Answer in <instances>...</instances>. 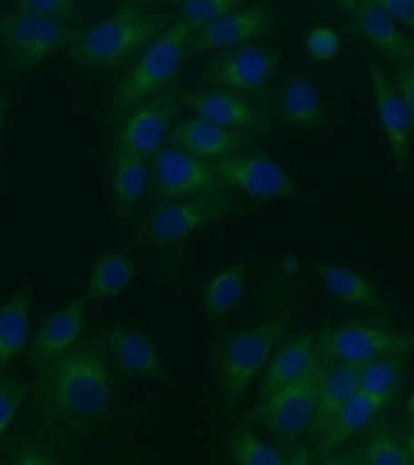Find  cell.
Segmentation results:
<instances>
[{
	"mask_svg": "<svg viewBox=\"0 0 414 465\" xmlns=\"http://www.w3.org/2000/svg\"><path fill=\"white\" fill-rule=\"evenodd\" d=\"M29 394V385L13 374H4L0 380V439L9 428L20 410L21 403Z\"/></svg>",
	"mask_w": 414,
	"mask_h": 465,
	"instance_id": "33",
	"label": "cell"
},
{
	"mask_svg": "<svg viewBox=\"0 0 414 465\" xmlns=\"http://www.w3.org/2000/svg\"><path fill=\"white\" fill-rule=\"evenodd\" d=\"M242 214L243 207L232 191L165 200L142 221L141 238L155 249H173L194 232Z\"/></svg>",
	"mask_w": 414,
	"mask_h": 465,
	"instance_id": "5",
	"label": "cell"
},
{
	"mask_svg": "<svg viewBox=\"0 0 414 465\" xmlns=\"http://www.w3.org/2000/svg\"><path fill=\"white\" fill-rule=\"evenodd\" d=\"M228 457L232 463L243 465H281L290 463L286 454L269 446L250 429L242 428L232 436Z\"/></svg>",
	"mask_w": 414,
	"mask_h": 465,
	"instance_id": "30",
	"label": "cell"
},
{
	"mask_svg": "<svg viewBox=\"0 0 414 465\" xmlns=\"http://www.w3.org/2000/svg\"><path fill=\"white\" fill-rule=\"evenodd\" d=\"M330 2L344 15H351L356 5V0H330Z\"/></svg>",
	"mask_w": 414,
	"mask_h": 465,
	"instance_id": "41",
	"label": "cell"
},
{
	"mask_svg": "<svg viewBox=\"0 0 414 465\" xmlns=\"http://www.w3.org/2000/svg\"><path fill=\"white\" fill-rule=\"evenodd\" d=\"M34 369L29 394L47 424L76 431L108 412L114 392L111 362L94 340Z\"/></svg>",
	"mask_w": 414,
	"mask_h": 465,
	"instance_id": "1",
	"label": "cell"
},
{
	"mask_svg": "<svg viewBox=\"0 0 414 465\" xmlns=\"http://www.w3.org/2000/svg\"><path fill=\"white\" fill-rule=\"evenodd\" d=\"M392 82H394L396 89H398L409 109L414 131V64L399 65L398 71L395 72Z\"/></svg>",
	"mask_w": 414,
	"mask_h": 465,
	"instance_id": "37",
	"label": "cell"
},
{
	"mask_svg": "<svg viewBox=\"0 0 414 465\" xmlns=\"http://www.w3.org/2000/svg\"><path fill=\"white\" fill-rule=\"evenodd\" d=\"M305 45L312 60L327 61L336 56L340 51V38L329 27H316L309 33Z\"/></svg>",
	"mask_w": 414,
	"mask_h": 465,
	"instance_id": "36",
	"label": "cell"
},
{
	"mask_svg": "<svg viewBox=\"0 0 414 465\" xmlns=\"http://www.w3.org/2000/svg\"><path fill=\"white\" fill-rule=\"evenodd\" d=\"M160 2L174 3V2H177V0H160Z\"/></svg>",
	"mask_w": 414,
	"mask_h": 465,
	"instance_id": "45",
	"label": "cell"
},
{
	"mask_svg": "<svg viewBox=\"0 0 414 465\" xmlns=\"http://www.w3.org/2000/svg\"><path fill=\"white\" fill-rule=\"evenodd\" d=\"M359 391V366L330 363L320 381L318 407L307 432L308 441H316L330 421Z\"/></svg>",
	"mask_w": 414,
	"mask_h": 465,
	"instance_id": "24",
	"label": "cell"
},
{
	"mask_svg": "<svg viewBox=\"0 0 414 465\" xmlns=\"http://www.w3.org/2000/svg\"><path fill=\"white\" fill-rule=\"evenodd\" d=\"M149 173L163 202L228 191L209 163L171 143L152 155Z\"/></svg>",
	"mask_w": 414,
	"mask_h": 465,
	"instance_id": "11",
	"label": "cell"
},
{
	"mask_svg": "<svg viewBox=\"0 0 414 465\" xmlns=\"http://www.w3.org/2000/svg\"><path fill=\"white\" fill-rule=\"evenodd\" d=\"M323 105L318 86L301 73L287 76L276 89V118L294 129L312 130L319 127L322 122Z\"/></svg>",
	"mask_w": 414,
	"mask_h": 465,
	"instance_id": "20",
	"label": "cell"
},
{
	"mask_svg": "<svg viewBox=\"0 0 414 465\" xmlns=\"http://www.w3.org/2000/svg\"><path fill=\"white\" fill-rule=\"evenodd\" d=\"M11 464L36 465V464H56L57 458H54L49 445H45L39 440L31 439L28 441H22L20 446H15L11 450Z\"/></svg>",
	"mask_w": 414,
	"mask_h": 465,
	"instance_id": "35",
	"label": "cell"
},
{
	"mask_svg": "<svg viewBox=\"0 0 414 465\" xmlns=\"http://www.w3.org/2000/svg\"><path fill=\"white\" fill-rule=\"evenodd\" d=\"M310 265L327 292L340 303L367 312L389 311L387 298L365 276L330 262L311 261Z\"/></svg>",
	"mask_w": 414,
	"mask_h": 465,
	"instance_id": "21",
	"label": "cell"
},
{
	"mask_svg": "<svg viewBox=\"0 0 414 465\" xmlns=\"http://www.w3.org/2000/svg\"><path fill=\"white\" fill-rule=\"evenodd\" d=\"M94 341L100 345L108 361L129 380L169 383L170 374L158 348L143 331L116 326Z\"/></svg>",
	"mask_w": 414,
	"mask_h": 465,
	"instance_id": "15",
	"label": "cell"
},
{
	"mask_svg": "<svg viewBox=\"0 0 414 465\" xmlns=\"http://www.w3.org/2000/svg\"><path fill=\"white\" fill-rule=\"evenodd\" d=\"M18 5L25 13L38 15L50 20L69 22L78 15L76 0H17Z\"/></svg>",
	"mask_w": 414,
	"mask_h": 465,
	"instance_id": "34",
	"label": "cell"
},
{
	"mask_svg": "<svg viewBox=\"0 0 414 465\" xmlns=\"http://www.w3.org/2000/svg\"><path fill=\"white\" fill-rule=\"evenodd\" d=\"M281 54L268 44H247L213 54L200 80L205 87L252 97L263 93L278 72Z\"/></svg>",
	"mask_w": 414,
	"mask_h": 465,
	"instance_id": "8",
	"label": "cell"
},
{
	"mask_svg": "<svg viewBox=\"0 0 414 465\" xmlns=\"http://www.w3.org/2000/svg\"><path fill=\"white\" fill-rule=\"evenodd\" d=\"M407 355L380 356L359 366V391L387 407L401 391Z\"/></svg>",
	"mask_w": 414,
	"mask_h": 465,
	"instance_id": "29",
	"label": "cell"
},
{
	"mask_svg": "<svg viewBox=\"0 0 414 465\" xmlns=\"http://www.w3.org/2000/svg\"><path fill=\"white\" fill-rule=\"evenodd\" d=\"M207 163L225 189L251 199L264 202L304 195L301 185L278 163L254 149Z\"/></svg>",
	"mask_w": 414,
	"mask_h": 465,
	"instance_id": "10",
	"label": "cell"
},
{
	"mask_svg": "<svg viewBox=\"0 0 414 465\" xmlns=\"http://www.w3.org/2000/svg\"><path fill=\"white\" fill-rule=\"evenodd\" d=\"M320 344L330 363L361 366L384 355L414 352V333L380 323L348 322L323 329Z\"/></svg>",
	"mask_w": 414,
	"mask_h": 465,
	"instance_id": "9",
	"label": "cell"
},
{
	"mask_svg": "<svg viewBox=\"0 0 414 465\" xmlns=\"http://www.w3.org/2000/svg\"><path fill=\"white\" fill-rule=\"evenodd\" d=\"M171 25L170 17L123 4L67 47L69 60L86 71H114L130 64Z\"/></svg>",
	"mask_w": 414,
	"mask_h": 465,
	"instance_id": "2",
	"label": "cell"
},
{
	"mask_svg": "<svg viewBox=\"0 0 414 465\" xmlns=\"http://www.w3.org/2000/svg\"><path fill=\"white\" fill-rule=\"evenodd\" d=\"M405 445L407 452L409 454L410 463L414 464V430L410 431Z\"/></svg>",
	"mask_w": 414,
	"mask_h": 465,
	"instance_id": "42",
	"label": "cell"
},
{
	"mask_svg": "<svg viewBox=\"0 0 414 465\" xmlns=\"http://www.w3.org/2000/svg\"><path fill=\"white\" fill-rule=\"evenodd\" d=\"M316 343L318 337L314 331H307L272 352L261 378L258 402L292 383L308 370L314 358Z\"/></svg>",
	"mask_w": 414,
	"mask_h": 465,
	"instance_id": "23",
	"label": "cell"
},
{
	"mask_svg": "<svg viewBox=\"0 0 414 465\" xmlns=\"http://www.w3.org/2000/svg\"><path fill=\"white\" fill-rule=\"evenodd\" d=\"M192 29L183 21L172 22L153 40L123 73L112 94L108 119L122 120L133 107L165 90L187 56Z\"/></svg>",
	"mask_w": 414,
	"mask_h": 465,
	"instance_id": "4",
	"label": "cell"
},
{
	"mask_svg": "<svg viewBox=\"0 0 414 465\" xmlns=\"http://www.w3.org/2000/svg\"><path fill=\"white\" fill-rule=\"evenodd\" d=\"M31 300V289L22 285L0 307V380L10 362L27 347Z\"/></svg>",
	"mask_w": 414,
	"mask_h": 465,
	"instance_id": "26",
	"label": "cell"
},
{
	"mask_svg": "<svg viewBox=\"0 0 414 465\" xmlns=\"http://www.w3.org/2000/svg\"><path fill=\"white\" fill-rule=\"evenodd\" d=\"M293 315V309H285L267 322L229 334L218 343L213 365L225 409L232 410L242 401L254 378L264 370Z\"/></svg>",
	"mask_w": 414,
	"mask_h": 465,
	"instance_id": "3",
	"label": "cell"
},
{
	"mask_svg": "<svg viewBox=\"0 0 414 465\" xmlns=\"http://www.w3.org/2000/svg\"><path fill=\"white\" fill-rule=\"evenodd\" d=\"M372 2L378 4V5H381L385 2V0H372Z\"/></svg>",
	"mask_w": 414,
	"mask_h": 465,
	"instance_id": "44",
	"label": "cell"
},
{
	"mask_svg": "<svg viewBox=\"0 0 414 465\" xmlns=\"http://www.w3.org/2000/svg\"><path fill=\"white\" fill-rule=\"evenodd\" d=\"M405 410L407 414L414 420V391L409 396V400H407Z\"/></svg>",
	"mask_w": 414,
	"mask_h": 465,
	"instance_id": "43",
	"label": "cell"
},
{
	"mask_svg": "<svg viewBox=\"0 0 414 465\" xmlns=\"http://www.w3.org/2000/svg\"><path fill=\"white\" fill-rule=\"evenodd\" d=\"M79 35L69 24L25 11L0 14V43L15 71L34 68L58 50L67 49Z\"/></svg>",
	"mask_w": 414,
	"mask_h": 465,
	"instance_id": "7",
	"label": "cell"
},
{
	"mask_svg": "<svg viewBox=\"0 0 414 465\" xmlns=\"http://www.w3.org/2000/svg\"><path fill=\"white\" fill-rule=\"evenodd\" d=\"M86 301L74 298L40 326L28 348L27 361L35 367L64 355L78 343L85 325Z\"/></svg>",
	"mask_w": 414,
	"mask_h": 465,
	"instance_id": "19",
	"label": "cell"
},
{
	"mask_svg": "<svg viewBox=\"0 0 414 465\" xmlns=\"http://www.w3.org/2000/svg\"><path fill=\"white\" fill-rule=\"evenodd\" d=\"M181 97L182 104L191 109L196 118L257 136L268 133V112L246 94L205 87L185 91Z\"/></svg>",
	"mask_w": 414,
	"mask_h": 465,
	"instance_id": "14",
	"label": "cell"
},
{
	"mask_svg": "<svg viewBox=\"0 0 414 465\" xmlns=\"http://www.w3.org/2000/svg\"><path fill=\"white\" fill-rule=\"evenodd\" d=\"M136 276L133 261L119 252L104 253L94 261L84 300L102 302L122 293Z\"/></svg>",
	"mask_w": 414,
	"mask_h": 465,
	"instance_id": "27",
	"label": "cell"
},
{
	"mask_svg": "<svg viewBox=\"0 0 414 465\" xmlns=\"http://www.w3.org/2000/svg\"><path fill=\"white\" fill-rule=\"evenodd\" d=\"M275 27L274 11L268 3L250 4L192 32L187 56L247 45L271 35Z\"/></svg>",
	"mask_w": 414,
	"mask_h": 465,
	"instance_id": "13",
	"label": "cell"
},
{
	"mask_svg": "<svg viewBox=\"0 0 414 465\" xmlns=\"http://www.w3.org/2000/svg\"><path fill=\"white\" fill-rule=\"evenodd\" d=\"M177 3L181 20L194 32L245 6L249 0H177Z\"/></svg>",
	"mask_w": 414,
	"mask_h": 465,
	"instance_id": "31",
	"label": "cell"
},
{
	"mask_svg": "<svg viewBox=\"0 0 414 465\" xmlns=\"http://www.w3.org/2000/svg\"><path fill=\"white\" fill-rule=\"evenodd\" d=\"M330 360L318 338L310 366L292 383L258 402L247 416L251 423L261 425L281 445L296 442L307 434L318 407L320 381Z\"/></svg>",
	"mask_w": 414,
	"mask_h": 465,
	"instance_id": "6",
	"label": "cell"
},
{
	"mask_svg": "<svg viewBox=\"0 0 414 465\" xmlns=\"http://www.w3.org/2000/svg\"><path fill=\"white\" fill-rule=\"evenodd\" d=\"M257 134L242 133L200 118L173 124L169 134L171 144L196 158L213 162L256 148Z\"/></svg>",
	"mask_w": 414,
	"mask_h": 465,
	"instance_id": "17",
	"label": "cell"
},
{
	"mask_svg": "<svg viewBox=\"0 0 414 465\" xmlns=\"http://www.w3.org/2000/svg\"><path fill=\"white\" fill-rule=\"evenodd\" d=\"M396 22L414 33V0H385L380 5Z\"/></svg>",
	"mask_w": 414,
	"mask_h": 465,
	"instance_id": "38",
	"label": "cell"
},
{
	"mask_svg": "<svg viewBox=\"0 0 414 465\" xmlns=\"http://www.w3.org/2000/svg\"><path fill=\"white\" fill-rule=\"evenodd\" d=\"M360 461L369 465L412 464L405 443L383 431L367 440L360 452Z\"/></svg>",
	"mask_w": 414,
	"mask_h": 465,
	"instance_id": "32",
	"label": "cell"
},
{
	"mask_svg": "<svg viewBox=\"0 0 414 465\" xmlns=\"http://www.w3.org/2000/svg\"><path fill=\"white\" fill-rule=\"evenodd\" d=\"M281 267L286 274H294V272L300 271V261L296 256L290 254V256L283 258Z\"/></svg>",
	"mask_w": 414,
	"mask_h": 465,
	"instance_id": "40",
	"label": "cell"
},
{
	"mask_svg": "<svg viewBox=\"0 0 414 465\" xmlns=\"http://www.w3.org/2000/svg\"><path fill=\"white\" fill-rule=\"evenodd\" d=\"M9 107L10 94H0V142H2L4 125H5V120L7 116V112H9Z\"/></svg>",
	"mask_w": 414,
	"mask_h": 465,
	"instance_id": "39",
	"label": "cell"
},
{
	"mask_svg": "<svg viewBox=\"0 0 414 465\" xmlns=\"http://www.w3.org/2000/svg\"><path fill=\"white\" fill-rule=\"evenodd\" d=\"M348 31L369 43L399 65L414 64V40L396 25V21L372 0H356Z\"/></svg>",
	"mask_w": 414,
	"mask_h": 465,
	"instance_id": "18",
	"label": "cell"
},
{
	"mask_svg": "<svg viewBox=\"0 0 414 465\" xmlns=\"http://www.w3.org/2000/svg\"><path fill=\"white\" fill-rule=\"evenodd\" d=\"M182 104V97L174 89L160 91L141 102L122 119L113 145L149 160L169 138Z\"/></svg>",
	"mask_w": 414,
	"mask_h": 465,
	"instance_id": "12",
	"label": "cell"
},
{
	"mask_svg": "<svg viewBox=\"0 0 414 465\" xmlns=\"http://www.w3.org/2000/svg\"><path fill=\"white\" fill-rule=\"evenodd\" d=\"M376 101L377 114L387 136L395 170L405 173L409 167L413 120L394 82L373 60H366Z\"/></svg>",
	"mask_w": 414,
	"mask_h": 465,
	"instance_id": "16",
	"label": "cell"
},
{
	"mask_svg": "<svg viewBox=\"0 0 414 465\" xmlns=\"http://www.w3.org/2000/svg\"><path fill=\"white\" fill-rule=\"evenodd\" d=\"M246 264L234 263L222 269L205 283L202 291V304L206 316L221 320L231 314L245 293Z\"/></svg>",
	"mask_w": 414,
	"mask_h": 465,
	"instance_id": "28",
	"label": "cell"
},
{
	"mask_svg": "<svg viewBox=\"0 0 414 465\" xmlns=\"http://www.w3.org/2000/svg\"><path fill=\"white\" fill-rule=\"evenodd\" d=\"M111 187L114 213L119 220H126L147 194L151 184L148 160L127 149H112Z\"/></svg>",
	"mask_w": 414,
	"mask_h": 465,
	"instance_id": "22",
	"label": "cell"
},
{
	"mask_svg": "<svg viewBox=\"0 0 414 465\" xmlns=\"http://www.w3.org/2000/svg\"><path fill=\"white\" fill-rule=\"evenodd\" d=\"M383 409L384 406L376 400L361 391L356 392L316 440L318 445L314 450V457L325 458L336 452L345 442L369 427Z\"/></svg>",
	"mask_w": 414,
	"mask_h": 465,
	"instance_id": "25",
	"label": "cell"
}]
</instances>
